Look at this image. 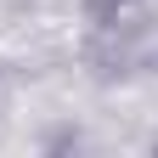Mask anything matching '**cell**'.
Segmentation results:
<instances>
[]
</instances>
